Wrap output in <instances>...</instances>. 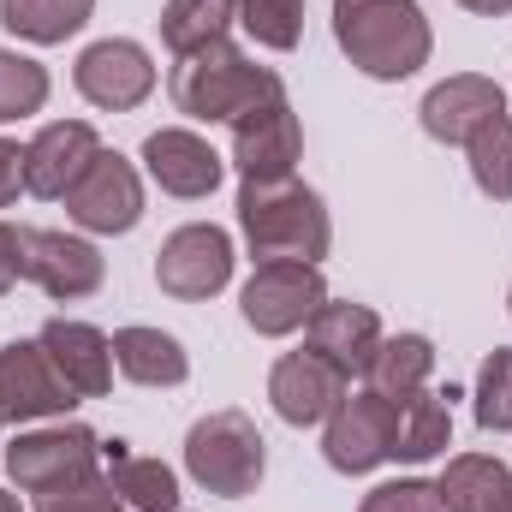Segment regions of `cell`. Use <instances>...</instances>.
I'll return each mask as SVG.
<instances>
[{
    "instance_id": "obj_27",
    "label": "cell",
    "mask_w": 512,
    "mask_h": 512,
    "mask_svg": "<svg viewBox=\"0 0 512 512\" xmlns=\"http://www.w3.org/2000/svg\"><path fill=\"white\" fill-rule=\"evenodd\" d=\"M465 161H471V185L489 203H512V114H495L489 126L471 131Z\"/></svg>"
},
{
    "instance_id": "obj_13",
    "label": "cell",
    "mask_w": 512,
    "mask_h": 512,
    "mask_svg": "<svg viewBox=\"0 0 512 512\" xmlns=\"http://www.w3.org/2000/svg\"><path fill=\"white\" fill-rule=\"evenodd\" d=\"M143 173L161 185V197L179 203H203L215 197V185L227 179V161L215 155V143L191 126H161L143 137Z\"/></svg>"
},
{
    "instance_id": "obj_10",
    "label": "cell",
    "mask_w": 512,
    "mask_h": 512,
    "mask_svg": "<svg viewBox=\"0 0 512 512\" xmlns=\"http://www.w3.org/2000/svg\"><path fill=\"white\" fill-rule=\"evenodd\" d=\"M72 84H78V96H84L90 108H102V114H131V108H143V102L155 96V60H149V48L131 42V36H102V42H90V48L78 54Z\"/></svg>"
},
{
    "instance_id": "obj_29",
    "label": "cell",
    "mask_w": 512,
    "mask_h": 512,
    "mask_svg": "<svg viewBox=\"0 0 512 512\" xmlns=\"http://www.w3.org/2000/svg\"><path fill=\"white\" fill-rule=\"evenodd\" d=\"M239 24L256 48L292 54L304 42V0H239Z\"/></svg>"
},
{
    "instance_id": "obj_11",
    "label": "cell",
    "mask_w": 512,
    "mask_h": 512,
    "mask_svg": "<svg viewBox=\"0 0 512 512\" xmlns=\"http://www.w3.org/2000/svg\"><path fill=\"white\" fill-rule=\"evenodd\" d=\"M304 161V126L292 114V96H268L262 108H251L245 120H233V167L239 179L268 185V179H292Z\"/></svg>"
},
{
    "instance_id": "obj_38",
    "label": "cell",
    "mask_w": 512,
    "mask_h": 512,
    "mask_svg": "<svg viewBox=\"0 0 512 512\" xmlns=\"http://www.w3.org/2000/svg\"><path fill=\"white\" fill-rule=\"evenodd\" d=\"M507 310H512V292H507Z\"/></svg>"
},
{
    "instance_id": "obj_16",
    "label": "cell",
    "mask_w": 512,
    "mask_h": 512,
    "mask_svg": "<svg viewBox=\"0 0 512 512\" xmlns=\"http://www.w3.org/2000/svg\"><path fill=\"white\" fill-rule=\"evenodd\" d=\"M96 149H102V137L90 120H48L24 143V191L42 203H66V191L84 179Z\"/></svg>"
},
{
    "instance_id": "obj_35",
    "label": "cell",
    "mask_w": 512,
    "mask_h": 512,
    "mask_svg": "<svg viewBox=\"0 0 512 512\" xmlns=\"http://www.w3.org/2000/svg\"><path fill=\"white\" fill-rule=\"evenodd\" d=\"M465 12H477V18H507L512 12V0H459Z\"/></svg>"
},
{
    "instance_id": "obj_7",
    "label": "cell",
    "mask_w": 512,
    "mask_h": 512,
    "mask_svg": "<svg viewBox=\"0 0 512 512\" xmlns=\"http://www.w3.org/2000/svg\"><path fill=\"white\" fill-rule=\"evenodd\" d=\"M399 447V405L382 399L376 387L364 393H346L334 405V417L322 423V459L340 471V477H370L382 471Z\"/></svg>"
},
{
    "instance_id": "obj_23",
    "label": "cell",
    "mask_w": 512,
    "mask_h": 512,
    "mask_svg": "<svg viewBox=\"0 0 512 512\" xmlns=\"http://www.w3.org/2000/svg\"><path fill=\"white\" fill-rule=\"evenodd\" d=\"M429 376H435V340L429 334H387L382 352L364 370V382L376 387L382 399H393V405L417 399L429 387Z\"/></svg>"
},
{
    "instance_id": "obj_33",
    "label": "cell",
    "mask_w": 512,
    "mask_h": 512,
    "mask_svg": "<svg viewBox=\"0 0 512 512\" xmlns=\"http://www.w3.org/2000/svg\"><path fill=\"white\" fill-rule=\"evenodd\" d=\"M24 280V227L0 221V298Z\"/></svg>"
},
{
    "instance_id": "obj_32",
    "label": "cell",
    "mask_w": 512,
    "mask_h": 512,
    "mask_svg": "<svg viewBox=\"0 0 512 512\" xmlns=\"http://www.w3.org/2000/svg\"><path fill=\"white\" fill-rule=\"evenodd\" d=\"M36 512H131L108 477H90L78 489H60V495H36Z\"/></svg>"
},
{
    "instance_id": "obj_24",
    "label": "cell",
    "mask_w": 512,
    "mask_h": 512,
    "mask_svg": "<svg viewBox=\"0 0 512 512\" xmlns=\"http://www.w3.org/2000/svg\"><path fill=\"white\" fill-rule=\"evenodd\" d=\"M90 18H96V0H0V24L18 42H36V48L72 42Z\"/></svg>"
},
{
    "instance_id": "obj_31",
    "label": "cell",
    "mask_w": 512,
    "mask_h": 512,
    "mask_svg": "<svg viewBox=\"0 0 512 512\" xmlns=\"http://www.w3.org/2000/svg\"><path fill=\"white\" fill-rule=\"evenodd\" d=\"M358 512H441V495L423 477H393V483H376L358 501Z\"/></svg>"
},
{
    "instance_id": "obj_4",
    "label": "cell",
    "mask_w": 512,
    "mask_h": 512,
    "mask_svg": "<svg viewBox=\"0 0 512 512\" xmlns=\"http://www.w3.org/2000/svg\"><path fill=\"white\" fill-rule=\"evenodd\" d=\"M262 471H268V441L251 423V411L221 405V411L191 423V435H185V477L203 495L245 501V495L262 489Z\"/></svg>"
},
{
    "instance_id": "obj_21",
    "label": "cell",
    "mask_w": 512,
    "mask_h": 512,
    "mask_svg": "<svg viewBox=\"0 0 512 512\" xmlns=\"http://www.w3.org/2000/svg\"><path fill=\"white\" fill-rule=\"evenodd\" d=\"M114 340V370L137 387H185L191 376V352L167 334V328H149V322H131Z\"/></svg>"
},
{
    "instance_id": "obj_26",
    "label": "cell",
    "mask_w": 512,
    "mask_h": 512,
    "mask_svg": "<svg viewBox=\"0 0 512 512\" xmlns=\"http://www.w3.org/2000/svg\"><path fill=\"white\" fill-rule=\"evenodd\" d=\"M227 24H239V0H167L161 6V42L173 60L221 42Z\"/></svg>"
},
{
    "instance_id": "obj_36",
    "label": "cell",
    "mask_w": 512,
    "mask_h": 512,
    "mask_svg": "<svg viewBox=\"0 0 512 512\" xmlns=\"http://www.w3.org/2000/svg\"><path fill=\"white\" fill-rule=\"evenodd\" d=\"M0 512H24L18 507V495H0Z\"/></svg>"
},
{
    "instance_id": "obj_18",
    "label": "cell",
    "mask_w": 512,
    "mask_h": 512,
    "mask_svg": "<svg viewBox=\"0 0 512 512\" xmlns=\"http://www.w3.org/2000/svg\"><path fill=\"white\" fill-rule=\"evenodd\" d=\"M382 316L370 310V304H352V298H328L316 316H310V328H304V346L316 352V358H328L346 382H358L364 370H370V358L382 352Z\"/></svg>"
},
{
    "instance_id": "obj_2",
    "label": "cell",
    "mask_w": 512,
    "mask_h": 512,
    "mask_svg": "<svg viewBox=\"0 0 512 512\" xmlns=\"http://www.w3.org/2000/svg\"><path fill=\"white\" fill-rule=\"evenodd\" d=\"M239 233L256 262H316L322 268V256L334 251L328 203L298 173L268 179V185L239 179Z\"/></svg>"
},
{
    "instance_id": "obj_17",
    "label": "cell",
    "mask_w": 512,
    "mask_h": 512,
    "mask_svg": "<svg viewBox=\"0 0 512 512\" xmlns=\"http://www.w3.org/2000/svg\"><path fill=\"white\" fill-rule=\"evenodd\" d=\"M495 114H507V90H501L495 78H483V72H453V78H441V84L423 96V108H417L423 131H429L435 143H453V149H465L471 131L489 126Z\"/></svg>"
},
{
    "instance_id": "obj_19",
    "label": "cell",
    "mask_w": 512,
    "mask_h": 512,
    "mask_svg": "<svg viewBox=\"0 0 512 512\" xmlns=\"http://www.w3.org/2000/svg\"><path fill=\"white\" fill-rule=\"evenodd\" d=\"M36 346L48 352V364L60 370V382L72 387L78 399H102V393L114 387V340H108L96 322L54 316V322H42Z\"/></svg>"
},
{
    "instance_id": "obj_9",
    "label": "cell",
    "mask_w": 512,
    "mask_h": 512,
    "mask_svg": "<svg viewBox=\"0 0 512 512\" xmlns=\"http://www.w3.org/2000/svg\"><path fill=\"white\" fill-rule=\"evenodd\" d=\"M66 215L72 227L96 233V239H120L143 221V173L120 149H96V161L84 167V179L66 191Z\"/></svg>"
},
{
    "instance_id": "obj_1",
    "label": "cell",
    "mask_w": 512,
    "mask_h": 512,
    "mask_svg": "<svg viewBox=\"0 0 512 512\" xmlns=\"http://www.w3.org/2000/svg\"><path fill=\"white\" fill-rule=\"evenodd\" d=\"M334 42L376 84L417 78L435 54V30L417 0H334Z\"/></svg>"
},
{
    "instance_id": "obj_30",
    "label": "cell",
    "mask_w": 512,
    "mask_h": 512,
    "mask_svg": "<svg viewBox=\"0 0 512 512\" xmlns=\"http://www.w3.org/2000/svg\"><path fill=\"white\" fill-rule=\"evenodd\" d=\"M477 429L512 435V346H495L477 370Z\"/></svg>"
},
{
    "instance_id": "obj_14",
    "label": "cell",
    "mask_w": 512,
    "mask_h": 512,
    "mask_svg": "<svg viewBox=\"0 0 512 512\" xmlns=\"http://www.w3.org/2000/svg\"><path fill=\"white\" fill-rule=\"evenodd\" d=\"M72 405H84V399L60 382V370L48 364V352L36 340L0 346V411H6V423H60Z\"/></svg>"
},
{
    "instance_id": "obj_39",
    "label": "cell",
    "mask_w": 512,
    "mask_h": 512,
    "mask_svg": "<svg viewBox=\"0 0 512 512\" xmlns=\"http://www.w3.org/2000/svg\"><path fill=\"white\" fill-rule=\"evenodd\" d=\"M0 471H6V465H0Z\"/></svg>"
},
{
    "instance_id": "obj_22",
    "label": "cell",
    "mask_w": 512,
    "mask_h": 512,
    "mask_svg": "<svg viewBox=\"0 0 512 512\" xmlns=\"http://www.w3.org/2000/svg\"><path fill=\"white\" fill-rule=\"evenodd\" d=\"M102 459H108V483L131 512H179V471L149 459V453H131L126 441H102Z\"/></svg>"
},
{
    "instance_id": "obj_3",
    "label": "cell",
    "mask_w": 512,
    "mask_h": 512,
    "mask_svg": "<svg viewBox=\"0 0 512 512\" xmlns=\"http://www.w3.org/2000/svg\"><path fill=\"white\" fill-rule=\"evenodd\" d=\"M280 90H286L280 72L256 66L251 54L239 42H227V36L209 42V48H197V54H179L173 78H167L173 108L185 120H197V126H233L251 108H262L268 96H280Z\"/></svg>"
},
{
    "instance_id": "obj_20",
    "label": "cell",
    "mask_w": 512,
    "mask_h": 512,
    "mask_svg": "<svg viewBox=\"0 0 512 512\" xmlns=\"http://www.w3.org/2000/svg\"><path fill=\"white\" fill-rule=\"evenodd\" d=\"M435 495L441 512H512V465L495 453H453Z\"/></svg>"
},
{
    "instance_id": "obj_8",
    "label": "cell",
    "mask_w": 512,
    "mask_h": 512,
    "mask_svg": "<svg viewBox=\"0 0 512 512\" xmlns=\"http://www.w3.org/2000/svg\"><path fill=\"white\" fill-rule=\"evenodd\" d=\"M233 233L215 227V221H185L161 239L155 251V286L179 304H203L215 292H227L233 280Z\"/></svg>"
},
{
    "instance_id": "obj_6",
    "label": "cell",
    "mask_w": 512,
    "mask_h": 512,
    "mask_svg": "<svg viewBox=\"0 0 512 512\" xmlns=\"http://www.w3.org/2000/svg\"><path fill=\"white\" fill-rule=\"evenodd\" d=\"M322 304H328V280L316 262H256L245 292H239V316L262 340L304 334Z\"/></svg>"
},
{
    "instance_id": "obj_34",
    "label": "cell",
    "mask_w": 512,
    "mask_h": 512,
    "mask_svg": "<svg viewBox=\"0 0 512 512\" xmlns=\"http://www.w3.org/2000/svg\"><path fill=\"white\" fill-rule=\"evenodd\" d=\"M24 191V143L0 137V209H12Z\"/></svg>"
},
{
    "instance_id": "obj_15",
    "label": "cell",
    "mask_w": 512,
    "mask_h": 512,
    "mask_svg": "<svg viewBox=\"0 0 512 512\" xmlns=\"http://www.w3.org/2000/svg\"><path fill=\"white\" fill-rule=\"evenodd\" d=\"M346 393H352V382H346L328 358H316L310 346L274 358V370H268V405H274V417L292 423V429H316V423H328L334 405H340Z\"/></svg>"
},
{
    "instance_id": "obj_25",
    "label": "cell",
    "mask_w": 512,
    "mask_h": 512,
    "mask_svg": "<svg viewBox=\"0 0 512 512\" xmlns=\"http://www.w3.org/2000/svg\"><path fill=\"white\" fill-rule=\"evenodd\" d=\"M447 447H453V411H447L441 393L423 387L417 399L399 405V447H393V459L429 465V459H447Z\"/></svg>"
},
{
    "instance_id": "obj_28",
    "label": "cell",
    "mask_w": 512,
    "mask_h": 512,
    "mask_svg": "<svg viewBox=\"0 0 512 512\" xmlns=\"http://www.w3.org/2000/svg\"><path fill=\"white\" fill-rule=\"evenodd\" d=\"M48 90L54 84H48V66L42 60H30L18 48H0V126L42 114L48 108Z\"/></svg>"
},
{
    "instance_id": "obj_12",
    "label": "cell",
    "mask_w": 512,
    "mask_h": 512,
    "mask_svg": "<svg viewBox=\"0 0 512 512\" xmlns=\"http://www.w3.org/2000/svg\"><path fill=\"white\" fill-rule=\"evenodd\" d=\"M24 280H36L54 304H78L96 298L108 280V256L78 233L60 227H24Z\"/></svg>"
},
{
    "instance_id": "obj_37",
    "label": "cell",
    "mask_w": 512,
    "mask_h": 512,
    "mask_svg": "<svg viewBox=\"0 0 512 512\" xmlns=\"http://www.w3.org/2000/svg\"><path fill=\"white\" fill-rule=\"evenodd\" d=\"M0 429H6V411H0Z\"/></svg>"
},
{
    "instance_id": "obj_5",
    "label": "cell",
    "mask_w": 512,
    "mask_h": 512,
    "mask_svg": "<svg viewBox=\"0 0 512 512\" xmlns=\"http://www.w3.org/2000/svg\"><path fill=\"white\" fill-rule=\"evenodd\" d=\"M6 477L24 489V495H60V489H78L90 477H102V435L60 417V423H42V429H24L12 447H6Z\"/></svg>"
}]
</instances>
